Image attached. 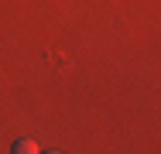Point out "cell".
Wrapping results in <instances>:
<instances>
[{
    "instance_id": "cell-2",
    "label": "cell",
    "mask_w": 161,
    "mask_h": 154,
    "mask_svg": "<svg viewBox=\"0 0 161 154\" xmlns=\"http://www.w3.org/2000/svg\"><path fill=\"white\" fill-rule=\"evenodd\" d=\"M52 154H58V151H52Z\"/></svg>"
},
{
    "instance_id": "cell-1",
    "label": "cell",
    "mask_w": 161,
    "mask_h": 154,
    "mask_svg": "<svg viewBox=\"0 0 161 154\" xmlns=\"http://www.w3.org/2000/svg\"><path fill=\"white\" fill-rule=\"evenodd\" d=\"M10 154H41V151H38V144H34L31 137H21V140H14Z\"/></svg>"
}]
</instances>
